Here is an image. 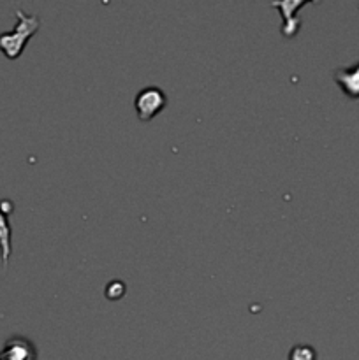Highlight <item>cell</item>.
Here are the masks:
<instances>
[{"instance_id": "obj_8", "label": "cell", "mask_w": 359, "mask_h": 360, "mask_svg": "<svg viewBox=\"0 0 359 360\" xmlns=\"http://www.w3.org/2000/svg\"><path fill=\"white\" fill-rule=\"evenodd\" d=\"M125 295V285L120 280L111 281V283L106 287V297L111 299V301H116V299H122Z\"/></svg>"}, {"instance_id": "obj_1", "label": "cell", "mask_w": 359, "mask_h": 360, "mask_svg": "<svg viewBox=\"0 0 359 360\" xmlns=\"http://www.w3.org/2000/svg\"><path fill=\"white\" fill-rule=\"evenodd\" d=\"M18 23L11 32L0 34V51L6 55V58L16 60L23 53L25 46L28 44L35 32L41 27V20L34 14H25L21 9H16Z\"/></svg>"}, {"instance_id": "obj_3", "label": "cell", "mask_w": 359, "mask_h": 360, "mask_svg": "<svg viewBox=\"0 0 359 360\" xmlns=\"http://www.w3.org/2000/svg\"><path fill=\"white\" fill-rule=\"evenodd\" d=\"M37 357L35 345L23 336L9 338L0 352V360H37Z\"/></svg>"}, {"instance_id": "obj_4", "label": "cell", "mask_w": 359, "mask_h": 360, "mask_svg": "<svg viewBox=\"0 0 359 360\" xmlns=\"http://www.w3.org/2000/svg\"><path fill=\"white\" fill-rule=\"evenodd\" d=\"M14 211V204L11 200H0V255H2L4 267H7L9 262L11 252H13V245H11V238H13V229H11L9 217Z\"/></svg>"}, {"instance_id": "obj_2", "label": "cell", "mask_w": 359, "mask_h": 360, "mask_svg": "<svg viewBox=\"0 0 359 360\" xmlns=\"http://www.w3.org/2000/svg\"><path fill=\"white\" fill-rule=\"evenodd\" d=\"M165 105H168V95L158 86L143 88V90L137 91L136 101H134V108H136L137 118L141 122L153 120Z\"/></svg>"}, {"instance_id": "obj_6", "label": "cell", "mask_w": 359, "mask_h": 360, "mask_svg": "<svg viewBox=\"0 0 359 360\" xmlns=\"http://www.w3.org/2000/svg\"><path fill=\"white\" fill-rule=\"evenodd\" d=\"M333 77L348 98H359V62L351 67H338L334 69Z\"/></svg>"}, {"instance_id": "obj_5", "label": "cell", "mask_w": 359, "mask_h": 360, "mask_svg": "<svg viewBox=\"0 0 359 360\" xmlns=\"http://www.w3.org/2000/svg\"><path fill=\"white\" fill-rule=\"evenodd\" d=\"M306 4L312 2H296V0H289V2H273L271 6L277 7L284 16V27H282V34L284 37H294L298 35L299 27H301V20L298 16V9L305 7Z\"/></svg>"}, {"instance_id": "obj_7", "label": "cell", "mask_w": 359, "mask_h": 360, "mask_svg": "<svg viewBox=\"0 0 359 360\" xmlns=\"http://www.w3.org/2000/svg\"><path fill=\"white\" fill-rule=\"evenodd\" d=\"M289 360H317V354L308 345H296L289 352Z\"/></svg>"}]
</instances>
